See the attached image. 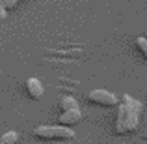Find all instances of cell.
Listing matches in <instances>:
<instances>
[{"label": "cell", "instance_id": "6da1fadb", "mask_svg": "<svg viewBox=\"0 0 147 144\" xmlns=\"http://www.w3.org/2000/svg\"><path fill=\"white\" fill-rule=\"evenodd\" d=\"M34 135L41 141H71L75 139L73 127H63V126H37L34 129Z\"/></svg>", "mask_w": 147, "mask_h": 144}, {"label": "cell", "instance_id": "7a4b0ae2", "mask_svg": "<svg viewBox=\"0 0 147 144\" xmlns=\"http://www.w3.org/2000/svg\"><path fill=\"white\" fill-rule=\"evenodd\" d=\"M121 101L127 107V131L132 133V131H136L140 127V118H142V112H144V105L129 94L123 96Z\"/></svg>", "mask_w": 147, "mask_h": 144}, {"label": "cell", "instance_id": "3957f363", "mask_svg": "<svg viewBox=\"0 0 147 144\" xmlns=\"http://www.w3.org/2000/svg\"><path fill=\"white\" fill-rule=\"evenodd\" d=\"M88 99H90V103L97 105V107H117L119 105L117 96H114L108 90H102V88L91 90L90 94H88Z\"/></svg>", "mask_w": 147, "mask_h": 144}, {"label": "cell", "instance_id": "277c9868", "mask_svg": "<svg viewBox=\"0 0 147 144\" xmlns=\"http://www.w3.org/2000/svg\"><path fill=\"white\" fill-rule=\"evenodd\" d=\"M82 122V112H80V109H73V111H65L60 114V118H58V124L63 127H75L78 126V124Z\"/></svg>", "mask_w": 147, "mask_h": 144}, {"label": "cell", "instance_id": "5b68a950", "mask_svg": "<svg viewBox=\"0 0 147 144\" xmlns=\"http://www.w3.org/2000/svg\"><path fill=\"white\" fill-rule=\"evenodd\" d=\"M115 133L117 135L129 133L127 131V107L123 101L117 105V112H115Z\"/></svg>", "mask_w": 147, "mask_h": 144}, {"label": "cell", "instance_id": "8992f818", "mask_svg": "<svg viewBox=\"0 0 147 144\" xmlns=\"http://www.w3.org/2000/svg\"><path fill=\"white\" fill-rule=\"evenodd\" d=\"M26 92H28V96L32 97L34 101L41 99V97H43V92H45L43 83H41L39 79H36V77H30V79L26 81Z\"/></svg>", "mask_w": 147, "mask_h": 144}, {"label": "cell", "instance_id": "52a82bcc", "mask_svg": "<svg viewBox=\"0 0 147 144\" xmlns=\"http://www.w3.org/2000/svg\"><path fill=\"white\" fill-rule=\"evenodd\" d=\"M60 109H61V112L73 111V109H78V101H76L73 96H63L60 99Z\"/></svg>", "mask_w": 147, "mask_h": 144}, {"label": "cell", "instance_id": "ba28073f", "mask_svg": "<svg viewBox=\"0 0 147 144\" xmlns=\"http://www.w3.org/2000/svg\"><path fill=\"white\" fill-rule=\"evenodd\" d=\"M0 142H4V144H17L19 142V133L13 131V129L6 131V133L0 137Z\"/></svg>", "mask_w": 147, "mask_h": 144}, {"label": "cell", "instance_id": "9c48e42d", "mask_svg": "<svg viewBox=\"0 0 147 144\" xmlns=\"http://www.w3.org/2000/svg\"><path fill=\"white\" fill-rule=\"evenodd\" d=\"M136 45H138L140 53L144 54V56H145V60H147V38H145V36L138 38V40H136Z\"/></svg>", "mask_w": 147, "mask_h": 144}, {"label": "cell", "instance_id": "30bf717a", "mask_svg": "<svg viewBox=\"0 0 147 144\" xmlns=\"http://www.w3.org/2000/svg\"><path fill=\"white\" fill-rule=\"evenodd\" d=\"M7 15V8H6V0H0V21H4Z\"/></svg>", "mask_w": 147, "mask_h": 144}, {"label": "cell", "instance_id": "8fae6325", "mask_svg": "<svg viewBox=\"0 0 147 144\" xmlns=\"http://www.w3.org/2000/svg\"><path fill=\"white\" fill-rule=\"evenodd\" d=\"M19 4V0H6V8L7 10H11V8H15Z\"/></svg>", "mask_w": 147, "mask_h": 144}, {"label": "cell", "instance_id": "7c38bea8", "mask_svg": "<svg viewBox=\"0 0 147 144\" xmlns=\"http://www.w3.org/2000/svg\"><path fill=\"white\" fill-rule=\"evenodd\" d=\"M145 38H147V32H145Z\"/></svg>", "mask_w": 147, "mask_h": 144}, {"label": "cell", "instance_id": "4fadbf2b", "mask_svg": "<svg viewBox=\"0 0 147 144\" xmlns=\"http://www.w3.org/2000/svg\"><path fill=\"white\" fill-rule=\"evenodd\" d=\"M0 144H4V142H0Z\"/></svg>", "mask_w": 147, "mask_h": 144}]
</instances>
